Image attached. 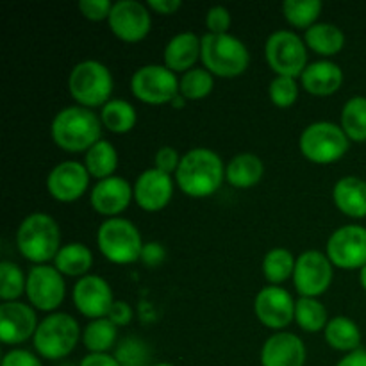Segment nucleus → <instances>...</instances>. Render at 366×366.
<instances>
[{"label":"nucleus","mask_w":366,"mask_h":366,"mask_svg":"<svg viewBox=\"0 0 366 366\" xmlns=\"http://www.w3.org/2000/svg\"><path fill=\"white\" fill-rule=\"evenodd\" d=\"M143 238L138 227L127 218H107L97 231V247L100 254L113 264H132L139 261Z\"/></svg>","instance_id":"nucleus-7"},{"label":"nucleus","mask_w":366,"mask_h":366,"mask_svg":"<svg viewBox=\"0 0 366 366\" xmlns=\"http://www.w3.org/2000/svg\"><path fill=\"white\" fill-rule=\"evenodd\" d=\"M340 127L350 142H366V97L356 95L343 104Z\"/></svg>","instance_id":"nucleus-33"},{"label":"nucleus","mask_w":366,"mask_h":366,"mask_svg":"<svg viewBox=\"0 0 366 366\" xmlns=\"http://www.w3.org/2000/svg\"><path fill=\"white\" fill-rule=\"evenodd\" d=\"M300 86L313 97H331L343 86V70L335 61L320 59L307 64Z\"/></svg>","instance_id":"nucleus-23"},{"label":"nucleus","mask_w":366,"mask_h":366,"mask_svg":"<svg viewBox=\"0 0 366 366\" xmlns=\"http://www.w3.org/2000/svg\"><path fill=\"white\" fill-rule=\"evenodd\" d=\"M336 366H366V350L357 349L354 352L347 354L343 360H340V363Z\"/></svg>","instance_id":"nucleus-48"},{"label":"nucleus","mask_w":366,"mask_h":366,"mask_svg":"<svg viewBox=\"0 0 366 366\" xmlns=\"http://www.w3.org/2000/svg\"><path fill=\"white\" fill-rule=\"evenodd\" d=\"M181 159L182 156L174 147L164 145L154 156V168H157V170L167 175H175L179 170V164H181Z\"/></svg>","instance_id":"nucleus-41"},{"label":"nucleus","mask_w":366,"mask_h":366,"mask_svg":"<svg viewBox=\"0 0 366 366\" xmlns=\"http://www.w3.org/2000/svg\"><path fill=\"white\" fill-rule=\"evenodd\" d=\"M164 259H167V249H164L163 243L147 242L145 245H143L139 261H142L147 268L159 267V264L164 263Z\"/></svg>","instance_id":"nucleus-43"},{"label":"nucleus","mask_w":366,"mask_h":366,"mask_svg":"<svg viewBox=\"0 0 366 366\" xmlns=\"http://www.w3.org/2000/svg\"><path fill=\"white\" fill-rule=\"evenodd\" d=\"M214 88V75L206 68H193L179 77V95L184 100H204Z\"/></svg>","instance_id":"nucleus-36"},{"label":"nucleus","mask_w":366,"mask_h":366,"mask_svg":"<svg viewBox=\"0 0 366 366\" xmlns=\"http://www.w3.org/2000/svg\"><path fill=\"white\" fill-rule=\"evenodd\" d=\"M204 68L214 77L234 79L247 71L250 64V52L239 38L229 34H204L202 56Z\"/></svg>","instance_id":"nucleus-5"},{"label":"nucleus","mask_w":366,"mask_h":366,"mask_svg":"<svg viewBox=\"0 0 366 366\" xmlns=\"http://www.w3.org/2000/svg\"><path fill=\"white\" fill-rule=\"evenodd\" d=\"M132 189H134V202L139 209L147 213H157L172 202L175 179L152 167L138 175Z\"/></svg>","instance_id":"nucleus-18"},{"label":"nucleus","mask_w":366,"mask_h":366,"mask_svg":"<svg viewBox=\"0 0 366 366\" xmlns=\"http://www.w3.org/2000/svg\"><path fill=\"white\" fill-rule=\"evenodd\" d=\"M84 167L92 177L97 181L113 177L118 168V150L107 139H100L92 147L84 156Z\"/></svg>","instance_id":"nucleus-31"},{"label":"nucleus","mask_w":366,"mask_h":366,"mask_svg":"<svg viewBox=\"0 0 366 366\" xmlns=\"http://www.w3.org/2000/svg\"><path fill=\"white\" fill-rule=\"evenodd\" d=\"M264 175V163L257 154L242 152L236 154L227 164H225V181L236 189H250Z\"/></svg>","instance_id":"nucleus-25"},{"label":"nucleus","mask_w":366,"mask_h":366,"mask_svg":"<svg viewBox=\"0 0 366 366\" xmlns=\"http://www.w3.org/2000/svg\"><path fill=\"white\" fill-rule=\"evenodd\" d=\"M71 299H74L75 310L89 320L107 318L114 304V295L109 282L100 275L93 274L86 275L75 282Z\"/></svg>","instance_id":"nucleus-17"},{"label":"nucleus","mask_w":366,"mask_h":366,"mask_svg":"<svg viewBox=\"0 0 366 366\" xmlns=\"http://www.w3.org/2000/svg\"><path fill=\"white\" fill-rule=\"evenodd\" d=\"M102 134V122L93 109L68 106L61 109L50 124V138L61 150L70 154L88 152Z\"/></svg>","instance_id":"nucleus-2"},{"label":"nucleus","mask_w":366,"mask_h":366,"mask_svg":"<svg viewBox=\"0 0 366 366\" xmlns=\"http://www.w3.org/2000/svg\"><path fill=\"white\" fill-rule=\"evenodd\" d=\"M186 102H188V100H184V99H182L181 95H177V97H175L174 100H172V104H170V106L174 107V109H182V107L186 106Z\"/></svg>","instance_id":"nucleus-49"},{"label":"nucleus","mask_w":366,"mask_h":366,"mask_svg":"<svg viewBox=\"0 0 366 366\" xmlns=\"http://www.w3.org/2000/svg\"><path fill=\"white\" fill-rule=\"evenodd\" d=\"M325 254L332 267L361 270L366 267V229L357 224L338 227L329 236Z\"/></svg>","instance_id":"nucleus-13"},{"label":"nucleus","mask_w":366,"mask_h":366,"mask_svg":"<svg viewBox=\"0 0 366 366\" xmlns=\"http://www.w3.org/2000/svg\"><path fill=\"white\" fill-rule=\"evenodd\" d=\"M175 186L192 199H206L214 195L225 181V164L214 150L192 149L182 156Z\"/></svg>","instance_id":"nucleus-1"},{"label":"nucleus","mask_w":366,"mask_h":366,"mask_svg":"<svg viewBox=\"0 0 366 366\" xmlns=\"http://www.w3.org/2000/svg\"><path fill=\"white\" fill-rule=\"evenodd\" d=\"M332 200L349 218H366V181L356 175L342 177L332 188Z\"/></svg>","instance_id":"nucleus-24"},{"label":"nucleus","mask_w":366,"mask_h":366,"mask_svg":"<svg viewBox=\"0 0 366 366\" xmlns=\"http://www.w3.org/2000/svg\"><path fill=\"white\" fill-rule=\"evenodd\" d=\"M114 4L109 0H81L79 11L89 21H107Z\"/></svg>","instance_id":"nucleus-42"},{"label":"nucleus","mask_w":366,"mask_h":366,"mask_svg":"<svg viewBox=\"0 0 366 366\" xmlns=\"http://www.w3.org/2000/svg\"><path fill=\"white\" fill-rule=\"evenodd\" d=\"M147 7L157 14L170 16V14H175L181 9L182 2L181 0H149V2H147Z\"/></svg>","instance_id":"nucleus-46"},{"label":"nucleus","mask_w":366,"mask_h":366,"mask_svg":"<svg viewBox=\"0 0 366 366\" xmlns=\"http://www.w3.org/2000/svg\"><path fill=\"white\" fill-rule=\"evenodd\" d=\"M113 74L97 59H84L71 68L68 75V92L77 106L102 109L113 95Z\"/></svg>","instance_id":"nucleus-4"},{"label":"nucleus","mask_w":366,"mask_h":366,"mask_svg":"<svg viewBox=\"0 0 366 366\" xmlns=\"http://www.w3.org/2000/svg\"><path fill=\"white\" fill-rule=\"evenodd\" d=\"M202 56V38L195 32H179L167 43L163 52L164 66L174 74H186L197 68V61Z\"/></svg>","instance_id":"nucleus-22"},{"label":"nucleus","mask_w":366,"mask_h":366,"mask_svg":"<svg viewBox=\"0 0 366 366\" xmlns=\"http://www.w3.org/2000/svg\"><path fill=\"white\" fill-rule=\"evenodd\" d=\"M152 366H175V365H172V363H157V365H152Z\"/></svg>","instance_id":"nucleus-51"},{"label":"nucleus","mask_w":366,"mask_h":366,"mask_svg":"<svg viewBox=\"0 0 366 366\" xmlns=\"http://www.w3.org/2000/svg\"><path fill=\"white\" fill-rule=\"evenodd\" d=\"M27 288V275L13 261L0 263V299L2 302H14Z\"/></svg>","instance_id":"nucleus-37"},{"label":"nucleus","mask_w":366,"mask_h":366,"mask_svg":"<svg viewBox=\"0 0 366 366\" xmlns=\"http://www.w3.org/2000/svg\"><path fill=\"white\" fill-rule=\"evenodd\" d=\"M297 257L288 249L275 247L263 257V275L270 286H279L288 279H293Z\"/></svg>","instance_id":"nucleus-32"},{"label":"nucleus","mask_w":366,"mask_h":366,"mask_svg":"<svg viewBox=\"0 0 366 366\" xmlns=\"http://www.w3.org/2000/svg\"><path fill=\"white\" fill-rule=\"evenodd\" d=\"M282 16L292 27L302 29L304 32L307 29L318 24L324 4L320 0H286L282 2Z\"/></svg>","instance_id":"nucleus-35"},{"label":"nucleus","mask_w":366,"mask_h":366,"mask_svg":"<svg viewBox=\"0 0 366 366\" xmlns=\"http://www.w3.org/2000/svg\"><path fill=\"white\" fill-rule=\"evenodd\" d=\"M29 304L43 313H56L66 297L64 277L50 264H36L27 274V288H25Z\"/></svg>","instance_id":"nucleus-12"},{"label":"nucleus","mask_w":366,"mask_h":366,"mask_svg":"<svg viewBox=\"0 0 366 366\" xmlns=\"http://www.w3.org/2000/svg\"><path fill=\"white\" fill-rule=\"evenodd\" d=\"M92 175L81 161H63L56 164L46 175V192L61 204L77 202L89 188Z\"/></svg>","instance_id":"nucleus-16"},{"label":"nucleus","mask_w":366,"mask_h":366,"mask_svg":"<svg viewBox=\"0 0 366 366\" xmlns=\"http://www.w3.org/2000/svg\"><path fill=\"white\" fill-rule=\"evenodd\" d=\"M59 224L49 213L27 214L18 225L16 249L24 259L36 264H49L61 250Z\"/></svg>","instance_id":"nucleus-3"},{"label":"nucleus","mask_w":366,"mask_h":366,"mask_svg":"<svg viewBox=\"0 0 366 366\" xmlns=\"http://www.w3.org/2000/svg\"><path fill=\"white\" fill-rule=\"evenodd\" d=\"M300 86L297 79L275 75L268 84V99L279 109H288L299 100Z\"/></svg>","instance_id":"nucleus-39"},{"label":"nucleus","mask_w":366,"mask_h":366,"mask_svg":"<svg viewBox=\"0 0 366 366\" xmlns=\"http://www.w3.org/2000/svg\"><path fill=\"white\" fill-rule=\"evenodd\" d=\"M114 357H117L120 366H150V354L149 345L143 340L136 336L124 338L114 349Z\"/></svg>","instance_id":"nucleus-38"},{"label":"nucleus","mask_w":366,"mask_h":366,"mask_svg":"<svg viewBox=\"0 0 366 366\" xmlns=\"http://www.w3.org/2000/svg\"><path fill=\"white\" fill-rule=\"evenodd\" d=\"M332 279H335V267L325 252L306 250L297 257L293 286L300 297L318 299L331 288Z\"/></svg>","instance_id":"nucleus-11"},{"label":"nucleus","mask_w":366,"mask_h":366,"mask_svg":"<svg viewBox=\"0 0 366 366\" xmlns=\"http://www.w3.org/2000/svg\"><path fill=\"white\" fill-rule=\"evenodd\" d=\"M109 31L124 43H139L152 29V16L147 4L138 0H118L107 18Z\"/></svg>","instance_id":"nucleus-14"},{"label":"nucleus","mask_w":366,"mask_h":366,"mask_svg":"<svg viewBox=\"0 0 366 366\" xmlns=\"http://www.w3.org/2000/svg\"><path fill=\"white\" fill-rule=\"evenodd\" d=\"M232 18L227 7L213 6L206 13V27L207 34H229Z\"/></svg>","instance_id":"nucleus-40"},{"label":"nucleus","mask_w":366,"mask_h":366,"mask_svg":"<svg viewBox=\"0 0 366 366\" xmlns=\"http://www.w3.org/2000/svg\"><path fill=\"white\" fill-rule=\"evenodd\" d=\"M99 117L102 127L113 134H127L136 127V122H138L134 106L124 99H111L100 109Z\"/></svg>","instance_id":"nucleus-29"},{"label":"nucleus","mask_w":366,"mask_h":366,"mask_svg":"<svg viewBox=\"0 0 366 366\" xmlns=\"http://www.w3.org/2000/svg\"><path fill=\"white\" fill-rule=\"evenodd\" d=\"M54 267L57 268L63 277H86L89 275V270L93 267V254L82 243L74 242L68 245L61 247L54 259Z\"/></svg>","instance_id":"nucleus-27"},{"label":"nucleus","mask_w":366,"mask_h":366,"mask_svg":"<svg viewBox=\"0 0 366 366\" xmlns=\"http://www.w3.org/2000/svg\"><path fill=\"white\" fill-rule=\"evenodd\" d=\"M304 41L310 50L324 57L336 56L345 46V34L342 29L335 24L318 21L313 27L304 32Z\"/></svg>","instance_id":"nucleus-26"},{"label":"nucleus","mask_w":366,"mask_h":366,"mask_svg":"<svg viewBox=\"0 0 366 366\" xmlns=\"http://www.w3.org/2000/svg\"><path fill=\"white\" fill-rule=\"evenodd\" d=\"M107 318H109L117 327H125V325L131 324L132 318H134V311H132V307L129 306L125 300H114Z\"/></svg>","instance_id":"nucleus-45"},{"label":"nucleus","mask_w":366,"mask_h":366,"mask_svg":"<svg viewBox=\"0 0 366 366\" xmlns=\"http://www.w3.org/2000/svg\"><path fill=\"white\" fill-rule=\"evenodd\" d=\"M81 340L89 354H109V350L118 345V327L109 318L89 320Z\"/></svg>","instance_id":"nucleus-30"},{"label":"nucleus","mask_w":366,"mask_h":366,"mask_svg":"<svg viewBox=\"0 0 366 366\" xmlns=\"http://www.w3.org/2000/svg\"><path fill=\"white\" fill-rule=\"evenodd\" d=\"M39 322L31 304L2 302L0 304V340L4 345H20L34 338Z\"/></svg>","instance_id":"nucleus-19"},{"label":"nucleus","mask_w":366,"mask_h":366,"mask_svg":"<svg viewBox=\"0 0 366 366\" xmlns=\"http://www.w3.org/2000/svg\"><path fill=\"white\" fill-rule=\"evenodd\" d=\"M81 338L82 332L77 320L71 315L56 311V313L46 315L39 322L34 338H32V345L39 357L57 361L70 356Z\"/></svg>","instance_id":"nucleus-6"},{"label":"nucleus","mask_w":366,"mask_h":366,"mask_svg":"<svg viewBox=\"0 0 366 366\" xmlns=\"http://www.w3.org/2000/svg\"><path fill=\"white\" fill-rule=\"evenodd\" d=\"M360 285L363 286V290L366 292V267H363L360 270Z\"/></svg>","instance_id":"nucleus-50"},{"label":"nucleus","mask_w":366,"mask_h":366,"mask_svg":"<svg viewBox=\"0 0 366 366\" xmlns=\"http://www.w3.org/2000/svg\"><path fill=\"white\" fill-rule=\"evenodd\" d=\"M131 92L147 106H164L179 95V77L164 64H145L132 74Z\"/></svg>","instance_id":"nucleus-10"},{"label":"nucleus","mask_w":366,"mask_h":366,"mask_svg":"<svg viewBox=\"0 0 366 366\" xmlns=\"http://www.w3.org/2000/svg\"><path fill=\"white\" fill-rule=\"evenodd\" d=\"M132 200H134L132 184L118 175L97 181V184L89 192V204L93 211L106 217V220L117 218L118 214L124 213L131 206Z\"/></svg>","instance_id":"nucleus-20"},{"label":"nucleus","mask_w":366,"mask_h":366,"mask_svg":"<svg viewBox=\"0 0 366 366\" xmlns=\"http://www.w3.org/2000/svg\"><path fill=\"white\" fill-rule=\"evenodd\" d=\"M324 338L329 347L340 352H354L361 345V329L352 318L349 317H332L327 327L324 329Z\"/></svg>","instance_id":"nucleus-28"},{"label":"nucleus","mask_w":366,"mask_h":366,"mask_svg":"<svg viewBox=\"0 0 366 366\" xmlns=\"http://www.w3.org/2000/svg\"><path fill=\"white\" fill-rule=\"evenodd\" d=\"M0 366H43L41 360L36 354L25 349H13L2 357Z\"/></svg>","instance_id":"nucleus-44"},{"label":"nucleus","mask_w":366,"mask_h":366,"mask_svg":"<svg viewBox=\"0 0 366 366\" xmlns=\"http://www.w3.org/2000/svg\"><path fill=\"white\" fill-rule=\"evenodd\" d=\"M350 139L338 124L315 122L302 131L299 149L310 163L332 164L338 163L349 152Z\"/></svg>","instance_id":"nucleus-8"},{"label":"nucleus","mask_w":366,"mask_h":366,"mask_svg":"<svg viewBox=\"0 0 366 366\" xmlns=\"http://www.w3.org/2000/svg\"><path fill=\"white\" fill-rule=\"evenodd\" d=\"M327 307L318 299L299 297L295 302V322L306 332H324L329 324Z\"/></svg>","instance_id":"nucleus-34"},{"label":"nucleus","mask_w":366,"mask_h":366,"mask_svg":"<svg viewBox=\"0 0 366 366\" xmlns=\"http://www.w3.org/2000/svg\"><path fill=\"white\" fill-rule=\"evenodd\" d=\"M295 302L288 290L264 286L254 299V315L264 327L279 332L295 322Z\"/></svg>","instance_id":"nucleus-15"},{"label":"nucleus","mask_w":366,"mask_h":366,"mask_svg":"<svg viewBox=\"0 0 366 366\" xmlns=\"http://www.w3.org/2000/svg\"><path fill=\"white\" fill-rule=\"evenodd\" d=\"M79 366H120L113 354H88Z\"/></svg>","instance_id":"nucleus-47"},{"label":"nucleus","mask_w":366,"mask_h":366,"mask_svg":"<svg viewBox=\"0 0 366 366\" xmlns=\"http://www.w3.org/2000/svg\"><path fill=\"white\" fill-rule=\"evenodd\" d=\"M306 345L297 335L279 331L268 336L261 349V366H304Z\"/></svg>","instance_id":"nucleus-21"},{"label":"nucleus","mask_w":366,"mask_h":366,"mask_svg":"<svg viewBox=\"0 0 366 366\" xmlns=\"http://www.w3.org/2000/svg\"><path fill=\"white\" fill-rule=\"evenodd\" d=\"M264 59L275 75L299 79L307 68V46L293 31L272 32L264 43Z\"/></svg>","instance_id":"nucleus-9"}]
</instances>
